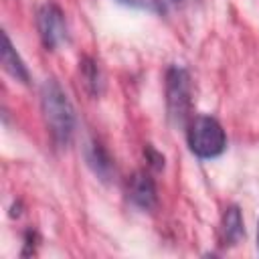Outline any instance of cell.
<instances>
[{
  "instance_id": "1",
  "label": "cell",
  "mask_w": 259,
  "mask_h": 259,
  "mask_svg": "<svg viewBox=\"0 0 259 259\" xmlns=\"http://www.w3.org/2000/svg\"><path fill=\"white\" fill-rule=\"evenodd\" d=\"M40 109L53 142L57 146L69 144L75 130V113L67 93L55 79H47L40 87Z\"/></svg>"
},
{
  "instance_id": "2",
  "label": "cell",
  "mask_w": 259,
  "mask_h": 259,
  "mask_svg": "<svg viewBox=\"0 0 259 259\" xmlns=\"http://www.w3.org/2000/svg\"><path fill=\"white\" fill-rule=\"evenodd\" d=\"M166 107L176 127L188 125L192 119V85L188 71L182 67H170L166 73Z\"/></svg>"
},
{
  "instance_id": "3",
  "label": "cell",
  "mask_w": 259,
  "mask_h": 259,
  "mask_svg": "<svg viewBox=\"0 0 259 259\" xmlns=\"http://www.w3.org/2000/svg\"><path fill=\"white\" fill-rule=\"evenodd\" d=\"M188 146L198 158H217L227 148L223 125L210 115H194L188 121Z\"/></svg>"
},
{
  "instance_id": "4",
  "label": "cell",
  "mask_w": 259,
  "mask_h": 259,
  "mask_svg": "<svg viewBox=\"0 0 259 259\" xmlns=\"http://www.w3.org/2000/svg\"><path fill=\"white\" fill-rule=\"evenodd\" d=\"M36 24H38L40 40L47 49L53 51L67 40V22H65V16L59 6H55V4L42 6L38 10Z\"/></svg>"
},
{
  "instance_id": "5",
  "label": "cell",
  "mask_w": 259,
  "mask_h": 259,
  "mask_svg": "<svg viewBox=\"0 0 259 259\" xmlns=\"http://www.w3.org/2000/svg\"><path fill=\"white\" fill-rule=\"evenodd\" d=\"M127 194L136 206L142 210H152L158 204V192L152 176L148 172H136L127 180Z\"/></svg>"
},
{
  "instance_id": "6",
  "label": "cell",
  "mask_w": 259,
  "mask_h": 259,
  "mask_svg": "<svg viewBox=\"0 0 259 259\" xmlns=\"http://www.w3.org/2000/svg\"><path fill=\"white\" fill-rule=\"evenodd\" d=\"M2 67H4V71H6L10 77H14L16 81L28 83V79H30L28 69H26L24 61L20 59V55L16 53V49L12 47V42H10V38H8L6 32H2Z\"/></svg>"
},
{
  "instance_id": "7",
  "label": "cell",
  "mask_w": 259,
  "mask_h": 259,
  "mask_svg": "<svg viewBox=\"0 0 259 259\" xmlns=\"http://www.w3.org/2000/svg\"><path fill=\"white\" fill-rule=\"evenodd\" d=\"M221 231H223V241H225V245H235V243L241 241V237L245 235V229H243L241 210H239L237 206H229V208L225 210Z\"/></svg>"
},
{
  "instance_id": "8",
  "label": "cell",
  "mask_w": 259,
  "mask_h": 259,
  "mask_svg": "<svg viewBox=\"0 0 259 259\" xmlns=\"http://www.w3.org/2000/svg\"><path fill=\"white\" fill-rule=\"evenodd\" d=\"M85 156H87V164L93 168V172H95L101 180H107L109 174L113 172V164H111V158L107 156V152L101 148V144L91 142V144L87 146Z\"/></svg>"
},
{
  "instance_id": "9",
  "label": "cell",
  "mask_w": 259,
  "mask_h": 259,
  "mask_svg": "<svg viewBox=\"0 0 259 259\" xmlns=\"http://www.w3.org/2000/svg\"><path fill=\"white\" fill-rule=\"evenodd\" d=\"M81 77H83L85 87H87L93 95H97V93L101 91L103 77H101V71H99V67H97L95 61H91V59H83V63H81Z\"/></svg>"
},
{
  "instance_id": "10",
  "label": "cell",
  "mask_w": 259,
  "mask_h": 259,
  "mask_svg": "<svg viewBox=\"0 0 259 259\" xmlns=\"http://www.w3.org/2000/svg\"><path fill=\"white\" fill-rule=\"evenodd\" d=\"M146 156H148V160H150V164H152L154 168H158V170H160V168L164 166V158H162L160 154H156V150H154V148H150V146H148V148H146Z\"/></svg>"
},
{
  "instance_id": "11",
  "label": "cell",
  "mask_w": 259,
  "mask_h": 259,
  "mask_svg": "<svg viewBox=\"0 0 259 259\" xmlns=\"http://www.w3.org/2000/svg\"><path fill=\"white\" fill-rule=\"evenodd\" d=\"M182 0H156V4L160 6V10H170V8H176Z\"/></svg>"
},
{
  "instance_id": "12",
  "label": "cell",
  "mask_w": 259,
  "mask_h": 259,
  "mask_svg": "<svg viewBox=\"0 0 259 259\" xmlns=\"http://www.w3.org/2000/svg\"><path fill=\"white\" fill-rule=\"evenodd\" d=\"M123 6H132V8H144L148 4V0H117Z\"/></svg>"
},
{
  "instance_id": "13",
  "label": "cell",
  "mask_w": 259,
  "mask_h": 259,
  "mask_svg": "<svg viewBox=\"0 0 259 259\" xmlns=\"http://www.w3.org/2000/svg\"><path fill=\"white\" fill-rule=\"evenodd\" d=\"M257 243H259V229H257Z\"/></svg>"
}]
</instances>
